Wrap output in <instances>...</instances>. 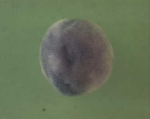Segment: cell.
<instances>
[{"instance_id":"obj_1","label":"cell","mask_w":150,"mask_h":119,"mask_svg":"<svg viewBox=\"0 0 150 119\" xmlns=\"http://www.w3.org/2000/svg\"><path fill=\"white\" fill-rule=\"evenodd\" d=\"M46 77L61 93L82 96L102 86L110 77L114 51L106 34L94 22L66 18L49 28L40 47Z\"/></svg>"}]
</instances>
